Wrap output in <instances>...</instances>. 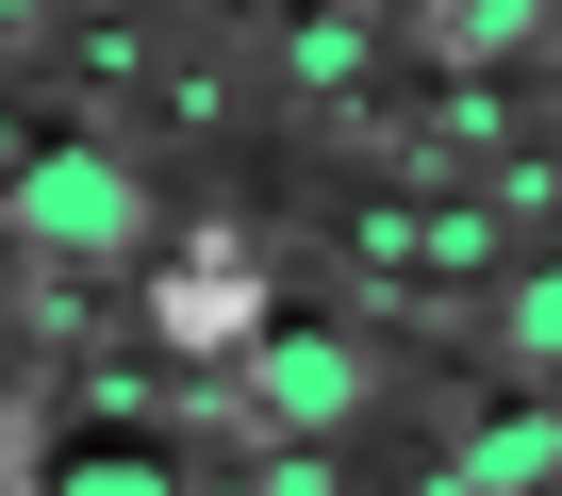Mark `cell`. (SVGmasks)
<instances>
[{
  "label": "cell",
  "mask_w": 562,
  "mask_h": 496,
  "mask_svg": "<svg viewBox=\"0 0 562 496\" xmlns=\"http://www.w3.org/2000/svg\"><path fill=\"white\" fill-rule=\"evenodd\" d=\"M248 414H265V430H348V414H364V348H348V331H265V315H248Z\"/></svg>",
  "instance_id": "7a4b0ae2"
},
{
  "label": "cell",
  "mask_w": 562,
  "mask_h": 496,
  "mask_svg": "<svg viewBox=\"0 0 562 496\" xmlns=\"http://www.w3.org/2000/svg\"><path fill=\"white\" fill-rule=\"evenodd\" d=\"M0 215H18L34 248H67V266H116V248L149 232V182L116 149H18V182H0Z\"/></svg>",
  "instance_id": "6da1fadb"
},
{
  "label": "cell",
  "mask_w": 562,
  "mask_h": 496,
  "mask_svg": "<svg viewBox=\"0 0 562 496\" xmlns=\"http://www.w3.org/2000/svg\"><path fill=\"white\" fill-rule=\"evenodd\" d=\"M496 331H513V364H562V266H513Z\"/></svg>",
  "instance_id": "277c9868"
},
{
  "label": "cell",
  "mask_w": 562,
  "mask_h": 496,
  "mask_svg": "<svg viewBox=\"0 0 562 496\" xmlns=\"http://www.w3.org/2000/svg\"><path fill=\"white\" fill-rule=\"evenodd\" d=\"M447 480H562V414H480L447 447Z\"/></svg>",
  "instance_id": "3957f363"
}]
</instances>
